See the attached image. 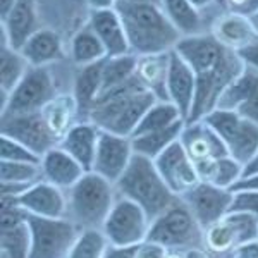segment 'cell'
Returning a JSON list of instances; mask_svg holds the SVG:
<instances>
[{"label": "cell", "instance_id": "14", "mask_svg": "<svg viewBox=\"0 0 258 258\" xmlns=\"http://www.w3.org/2000/svg\"><path fill=\"white\" fill-rule=\"evenodd\" d=\"M227 47H224L214 35H186L176 43L174 52L181 57L195 74L210 73L219 66Z\"/></svg>", "mask_w": 258, "mask_h": 258}, {"label": "cell", "instance_id": "50", "mask_svg": "<svg viewBox=\"0 0 258 258\" xmlns=\"http://www.w3.org/2000/svg\"><path fill=\"white\" fill-rule=\"evenodd\" d=\"M16 4H18V0H0V19H6L16 7Z\"/></svg>", "mask_w": 258, "mask_h": 258}, {"label": "cell", "instance_id": "2", "mask_svg": "<svg viewBox=\"0 0 258 258\" xmlns=\"http://www.w3.org/2000/svg\"><path fill=\"white\" fill-rule=\"evenodd\" d=\"M115 189L120 197H126L138 203L148 214L150 220L159 217L162 212L167 210L179 198L164 182L155 167V162L138 153L133 155L126 172L115 182Z\"/></svg>", "mask_w": 258, "mask_h": 258}, {"label": "cell", "instance_id": "16", "mask_svg": "<svg viewBox=\"0 0 258 258\" xmlns=\"http://www.w3.org/2000/svg\"><path fill=\"white\" fill-rule=\"evenodd\" d=\"M195 90H197V74L176 52L169 53L167 73V97L181 112V117L188 120L193 107Z\"/></svg>", "mask_w": 258, "mask_h": 258}, {"label": "cell", "instance_id": "26", "mask_svg": "<svg viewBox=\"0 0 258 258\" xmlns=\"http://www.w3.org/2000/svg\"><path fill=\"white\" fill-rule=\"evenodd\" d=\"M48 127L52 129L53 135L62 140V136L74 126L73 120L80 112H78V103L74 95H57L52 102L41 110Z\"/></svg>", "mask_w": 258, "mask_h": 258}, {"label": "cell", "instance_id": "15", "mask_svg": "<svg viewBox=\"0 0 258 258\" xmlns=\"http://www.w3.org/2000/svg\"><path fill=\"white\" fill-rule=\"evenodd\" d=\"M179 140L195 165L214 162L229 155L224 140L203 120L186 124Z\"/></svg>", "mask_w": 258, "mask_h": 258}, {"label": "cell", "instance_id": "31", "mask_svg": "<svg viewBox=\"0 0 258 258\" xmlns=\"http://www.w3.org/2000/svg\"><path fill=\"white\" fill-rule=\"evenodd\" d=\"M28 69L30 64L23 57V53L4 43L0 52V91L11 93L24 78Z\"/></svg>", "mask_w": 258, "mask_h": 258}, {"label": "cell", "instance_id": "39", "mask_svg": "<svg viewBox=\"0 0 258 258\" xmlns=\"http://www.w3.org/2000/svg\"><path fill=\"white\" fill-rule=\"evenodd\" d=\"M0 155L2 160L11 162H28V164H41V157L31 152L28 147L21 145L19 141L2 136L0 138Z\"/></svg>", "mask_w": 258, "mask_h": 258}, {"label": "cell", "instance_id": "56", "mask_svg": "<svg viewBox=\"0 0 258 258\" xmlns=\"http://www.w3.org/2000/svg\"><path fill=\"white\" fill-rule=\"evenodd\" d=\"M215 4H217V6H220V7H227L226 0H215Z\"/></svg>", "mask_w": 258, "mask_h": 258}, {"label": "cell", "instance_id": "34", "mask_svg": "<svg viewBox=\"0 0 258 258\" xmlns=\"http://www.w3.org/2000/svg\"><path fill=\"white\" fill-rule=\"evenodd\" d=\"M0 248L9 258H28L31 248V232L28 222L14 227H2Z\"/></svg>", "mask_w": 258, "mask_h": 258}, {"label": "cell", "instance_id": "9", "mask_svg": "<svg viewBox=\"0 0 258 258\" xmlns=\"http://www.w3.org/2000/svg\"><path fill=\"white\" fill-rule=\"evenodd\" d=\"M2 136L19 141L40 157L59 145V138L48 127L41 112L2 115Z\"/></svg>", "mask_w": 258, "mask_h": 258}, {"label": "cell", "instance_id": "11", "mask_svg": "<svg viewBox=\"0 0 258 258\" xmlns=\"http://www.w3.org/2000/svg\"><path fill=\"white\" fill-rule=\"evenodd\" d=\"M153 162H155V167L164 179V182L176 197L184 195L186 191L195 188L202 181L198 176L197 165L182 147L181 140L170 145Z\"/></svg>", "mask_w": 258, "mask_h": 258}, {"label": "cell", "instance_id": "28", "mask_svg": "<svg viewBox=\"0 0 258 258\" xmlns=\"http://www.w3.org/2000/svg\"><path fill=\"white\" fill-rule=\"evenodd\" d=\"M71 57H73L74 64L78 66H90L98 60L107 59L105 47L95 31L88 26L81 28L80 31L74 35L73 41H71Z\"/></svg>", "mask_w": 258, "mask_h": 258}, {"label": "cell", "instance_id": "49", "mask_svg": "<svg viewBox=\"0 0 258 258\" xmlns=\"http://www.w3.org/2000/svg\"><path fill=\"white\" fill-rule=\"evenodd\" d=\"M255 174H258V150H256L255 157H253V159L243 167V177L255 176Z\"/></svg>", "mask_w": 258, "mask_h": 258}, {"label": "cell", "instance_id": "42", "mask_svg": "<svg viewBox=\"0 0 258 258\" xmlns=\"http://www.w3.org/2000/svg\"><path fill=\"white\" fill-rule=\"evenodd\" d=\"M169 249L162 244L155 243V241H143L138 246V255L136 258H165Z\"/></svg>", "mask_w": 258, "mask_h": 258}, {"label": "cell", "instance_id": "6", "mask_svg": "<svg viewBox=\"0 0 258 258\" xmlns=\"http://www.w3.org/2000/svg\"><path fill=\"white\" fill-rule=\"evenodd\" d=\"M31 232V248L28 258H68L81 229L71 219H45L26 215Z\"/></svg>", "mask_w": 258, "mask_h": 258}, {"label": "cell", "instance_id": "37", "mask_svg": "<svg viewBox=\"0 0 258 258\" xmlns=\"http://www.w3.org/2000/svg\"><path fill=\"white\" fill-rule=\"evenodd\" d=\"M241 177H243V165L227 155L215 160L214 169H212V174L207 182H212L219 188L231 189Z\"/></svg>", "mask_w": 258, "mask_h": 258}, {"label": "cell", "instance_id": "8", "mask_svg": "<svg viewBox=\"0 0 258 258\" xmlns=\"http://www.w3.org/2000/svg\"><path fill=\"white\" fill-rule=\"evenodd\" d=\"M57 97L48 68H31L19 85L9 93L2 115H18L41 112Z\"/></svg>", "mask_w": 258, "mask_h": 258}, {"label": "cell", "instance_id": "29", "mask_svg": "<svg viewBox=\"0 0 258 258\" xmlns=\"http://www.w3.org/2000/svg\"><path fill=\"white\" fill-rule=\"evenodd\" d=\"M160 7L182 36L200 33V11L191 6L189 0H160Z\"/></svg>", "mask_w": 258, "mask_h": 258}, {"label": "cell", "instance_id": "44", "mask_svg": "<svg viewBox=\"0 0 258 258\" xmlns=\"http://www.w3.org/2000/svg\"><path fill=\"white\" fill-rule=\"evenodd\" d=\"M238 53L241 59L244 60V64L258 71V38L246 45V47H243Z\"/></svg>", "mask_w": 258, "mask_h": 258}, {"label": "cell", "instance_id": "33", "mask_svg": "<svg viewBox=\"0 0 258 258\" xmlns=\"http://www.w3.org/2000/svg\"><path fill=\"white\" fill-rule=\"evenodd\" d=\"M41 176L40 164L0 160V182L7 186H19L28 189Z\"/></svg>", "mask_w": 258, "mask_h": 258}, {"label": "cell", "instance_id": "17", "mask_svg": "<svg viewBox=\"0 0 258 258\" xmlns=\"http://www.w3.org/2000/svg\"><path fill=\"white\" fill-rule=\"evenodd\" d=\"M40 30L36 0H18L11 14L2 21L4 43L21 50L28 40Z\"/></svg>", "mask_w": 258, "mask_h": 258}, {"label": "cell", "instance_id": "47", "mask_svg": "<svg viewBox=\"0 0 258 258\" xmlns=\"http://www.w3.org/2000/svg\"><path fill=\"white\" fill-rule=\"evenodd\" d=\"M244 189L258 191V174L249 176V177H241L239 181L231 188V191H244Z\"/></svg>", "mask_w": 258, "mask_h": 258}, {"label": "cell", "instance_id": "1", "mask_svg": "<svg viewBox=\"0 0 258 258\" xmlns=\"http://www.w3.org/2000/svg\"><path fill=\"white\" fill-rule=\"evenodd\" d=\"M115 11L126 28L131 53L138 57L172 52L182 36L157 4L117 2Z\"/></svg>", "mask_w": 258, "mask_h": 258}, {"label": "cell", "instance_id": "32", "mask_svg": "<svg viewBox=\"0 0 258 258\" xmlns=\"http://www.w3.org/2000/svg\"><path fill=\"white\" fill-rule=\"evenodd\" d=\"M136 68H138V55H135V53H126V55L119 57H107L105 62H103L102 93L131 80L136 74Z\"/></svg>", "mask_w": 258, "mask_h": 258}, {"label": "cell", "instance_id": "41", "mask_svg": "<svg viewBox=\"0 0 258 258\" xmlns=\"http://www.w3.org/2000/svg\"><path fill=\"white\" fill-rule=\"evenodd\" d=\"M229 12L251 18L255 12H258V0H226Z\"/></svg>", "mask_w": 258, "mask_h": 258}, {"label": "cell", "instance_id": "20", "mask_svg": "<svg viewBox=\"0 0 258 258\" xmlns=\"http://www.w3.org/2000/svg\"><path fill=\"white\" fill-rule=\"evenodd\" d=\"M100 129L97 124L90 122H80L74 124L73 127L62 136L59 141V147L74 157L86 172L93 170L95 155H97L98 138H100Z\"/></svg>", "mask_w": 258, "mask_h": 258}, {"label": "cell", "instance_id": "43", "mask_svg": "<svg viewBox=\"0 0 258 258\" xmlns=\"http://www.w3.org/2000/svg\"><path fill=\"white\" fill-rule=\"evenodd\" d=\"M236 112H238L239 115H243L244 119L258 122V88L253 91L251 97H249Z\"/></svg>", "mask_w": 258, "mask_h": 258}, {"label": "cell", "instance_id": "30", "mask_svg": "<svg viewBox=\"0 0 258 258\" xmlns=\"http://www.w3.org/2000/svg\"><path fill=\"white\" fill-rule=\"evenodd\" d=\"M181 119H182L181 112H179V109L172 102L157 100V102L147 110V114L143 115V119L140 120L138 127L135 129L131 138L147 135V133H152V131H159V129H164V127H169Z\"/></svg>", "mask_w": 258, "mask_h": 258}, {"label": "cell", "instance_id": "22", "mask_svg": "<svg viewBox=\"0 0 258 258\" xmlns=\"http://www.w3.org/2000/svg\"><path fill=\"white\" fill-rule=\"evenodd\" d=\"M214 36L224 47L234 50V52H239L243 47L258 38L249 18L234 14V12H229V14L219 18L214 28Z\"/></svg>", "mask_w": 258, "mask_h": 258}, {"label": "cell", "instance_id": "10", "mask_svg": "<svg viewBox=\"0 0 258 258\" xmlns=\"http://www.w3.org/2000/svg\"><path fill=\"white\" fill-rule=\"evenodd\" d=\"M179 198L188 205L202 229H209L231 212L234 193L231 189L219 188L212 182L200 181L195 188L186 191Z\"/></svg>", "mask_w": 258, "mask_h": 258}, {"label": "cell", "instance_id": "40", "mask_svg": "<svg viewBox=\"0 0 258 258\" xmlns=\"http://www.w3.org/2000/svg\"><path fill=\"white\" fill-rule=\"evenodd\" d=\"M234 198H232L231 212H248L258 217V191L244 189V191H232Z\"/></svg>", "mask_w": 258, "mask_h": 258}, {"label": "cell", "instance_id": "23", "mask_svg": "<svg viewBox=\"0 0 258 258\" xmlns=\"http://www.w3.org/2000/svg\"><path fill=\"white\" fill-rule=\"evenodd\" d=\"M103 60L95 64L83 66L74 80V98L78 103L80 114H88L93 110L95 103L102 93V74H103Z\"/></svg>", "mask_w": 258, "mask_h": 258}, {"label": "cell", "instance_id": "38", "mask_svg": "<svg viewBox=\"0 0 258 258\" xmlns=\"http://www.w3.org/2000/svg\"><path fill=\"white\" fill-rule=\"evenodd\" d=\"M205 239H207V246H209L212 251L222 253L231 248H236L234 232H232V229L229 227V224L224 219L207 229Z\"/></svg>", "mask_w": 258, "mask_h": 258}, {"label": "cell", "instance_id": "51", "mask_svg": "<svg viewBox=\"0 0 258 258\" xmlns=\"http://www.w3.org/2000/svg\"><path fill=\"white\" fill-rule=\"evenodd\" d=\"M215 0H189V4L195 7V9L202 11V9H207V7L210 6V4H214Z\"/></svg>", "mask_w": 258, "mask_h": 258}, {"label": "cell", "instance_id": "35", "mask_svg": "<svg viewBox=\"0 0 258 258\" xmlns=\"http://www.w3.org/2000/svg\"><path fill=\"white\" fill-rule=\"evenodd\" d=\"M109 244L102 229H83L68 258H103Z\"/></svg>", "mask_w": 258, "mask_h": 258}, {"label": "cell", "instance_id": "21", "mask_svg": "<svg viewBox=\"0 0 258 258\" xmlns=\"http://www.w3.org/2000/svg\"><path fill=\"white\" fill-rule=\"evenodd\" d=\"M31 68H47L52 62L62 59L64 47L62 40L50 28H40L19 50Z\"/></svg>", "mask_w": 258, "mask_h": 258}, {"label": "cell", "instance_id": "45", "mask_svg": "<svg viewBox=\"0 0 258 258\" xmlns=\"http://www.w3.org/2000/svg\"><path fill=\"white\" fill-rule=\"evenodd\" d=\"M138 246H114L109 244V248L103 253V258H136Z\"/></svg>", "mask_w": 258, "mask_h": 258}, {"label": "cell", "instance_id": "25", "mask_svg": "<svg viewBox=\"0 0 258 258\" xmlns=\"http://www.w3.org/2000/svg\"><path fill=\"white\" fill-rule=\"evenodd\" d=\"M184 126H186V120L181 119L169 127L131 138L133 150H135V153H138V155H143V157H148V159L155 160L162 152H165L170 145L176 143V141L181 138Z\"/></svg>", "mask_w": 258, "mask_h": 258}, {"label": "cell", "instance_id": "7", "mask_svg": "<svg viewBox=\"0 0 258 258\" xmlns=\"http://www.w3.org/2000/svg\"><path fill=\"white\" fill-rule=\"evenodd\" d=\"M150 224L148 214L138 203L119 195L103 222L102 232L114 246H140L148 238Z\"/></svg>", "mask_w": 258, "mask_h": 258}, {"label": "cell", "instance_id": "19", "mask_svg": "<svg viewBox=\"0 0 258 258\" xmlns=\"http://www.w3.org/2000/svg\"><path fill=\"white\" fill-rule=\"evenodd\" d=\"M41 177L50 184L68 191L85 176L86 170L74 157H71L59 145L41 157Z\"/></svg>", "mask_w": 258, "mask_h": 258}, {"label": "cell", "instance_id": "4", "mask_svg": "<svg viewBox=\"0 0 258 258\" xmlns=\"http://www.w3.org/2000/svg\"><path fill=\"white\" fill-rule=\"evenodd\" d=\"M148 241H155L167 249L193 248L202 239V226L184 202L177 198L167 210L150 224Z\"/></svg>", "mask_w": 258, "mask_h": 258}, {"label": "cell", "instance_id": "18", "mask_svg": "<svg viewBox=\"0 0 258 258\" xmlns=\"http://www.w3.org/2000/svg\"><path fill=\"white\" fill-rule=\"evenodd\" d=\"M88 24L105 47L107 57H119L131 53L126 28H124L122 19L115 9L91 11Z\"/></svg>", "mask_w": 258, "mask_h": 258}, {"label": "cell", "instance_id": "24", "mask_svg": "<svg viewBox=\"0 0 258 258\" xmlns=\"http://www.w3.org/2000/svg\"><path fill=\"white\" fill-rule=\"evenodd\" d=\"M169 53L138 57V68H136V76L143 81L147 90L152 91L157 98L164 100V102H169L167 97Z\"/></svg>", "mask_w": 258, "mask_h": 258}, {"label": "cell", "instance_id": "12", "mask_svg": "<svg viewBox=\"0 0 258 258\" xmlns=\"http://www.w3.org/2000/svg\"><path fill=\"white\" fill-rule=\"evenodd\" d=\"M133 155H135V150H133L131 138L109 131H100L97 155H95L91 172H97L98 176L115 184L129 167Z\"/></svg>", "mask_w": 258, "mask_h": 258}, {"label": "cell", "instance_id": "5", "mask_svg": "<svg viewBox=\"0 0 258 258\" xmlns=\"http://www.w3.org/2000/svg\"><path fill=\"white\" fill-rule=\"evenodd\" d=\"M157 100L159 98L152 91H143L127 98L110 100L95 107L90 112V120L97 124L102 131L131 138L140 120Z\"/></svg>", "mask_w": 258, "mask_h": 258}, {"label": "cell", "instance_id": "13", "mask_svg": "<svg viewBox=\"0 0 258 258\" xmlns=\"http://www.w3.org/2000/svg\"><path fill=\"white\" fill-rule=\"evenodd\" d=\"M18 205L26 214L45 219H62L68 217V195L64 189L50 184L45 179L36 181L24 193H21Z\"/></svg>", "mask_w": 258, "mask_h": 258}, {"label": "cell", "instance_id": "27", "mask_svg": "<svg viewBox=\"0 0 258 258\" xmlns=\"http://www.w3.org/2000/svg\"><path fill=\"white\" fill-rule=\"evenodd\" d=\"M226 147L229 157L238 160L244 167L258 150V122L243 117L231 138L226 141Z\"/></svg>", "mask_w": 258, "mask_h": 258}, {"label": "cell", "instance_id": "55", "mask_svg": "<svg viewBox=\"0 0 258 258\" xmlns=\"http://www.w3.org/2000/svg\"><path fill=\"white\" fill-rule=\"evenodd\" d=\"M165 258H184V256H182L179 251H170V249H169V253H167V256H165Z\"/></svg>", "mask_w": 258, "mask_h": 258}, {"label": "cell", "instance_id": "3", "mask_svg": "<svg viewBox=\"0 0 258 258\" xmlns=\"http://www.w3.org/2000/svg\"><path fill=\"white\" fill-rule=\"evenodd\" d=\"M66 195L68 219L73 220L81 231L102 229L119 197L115 184L98 176L97 172H86Z\"/></svg>", "mask_w": 258, "mask_h": 258}, {"label": "cell", "instance_id": "46", "mask_svg": "<svg viewBox=\"0 0 258 258\" xmlns=\"http://www.w3.org/2000/svg\"><path fill=\"white\" fill-rule=\"evenodd\" d=\"M236 256L238 258H258V239L236 246Z\"/></svg>", "mask_w": 258, "mask_h": 258}, {"label": "cell", "instance_id": "54", "mask_svg": "<svg viewBox=\"0 0 258 258\" xmlns=\"http://www.w3.org/2000/svg\"><path fill=\"white\" fill-rule=\"evenodd\" d=\"M249 21H251V24H253V28H255V31H256V35H258V12H255V14L249 18Z\"/></svg>", "mask_w": 258, "mask_h": 258}, {"label": "cell", "instance_id": "36", "mask_svg": "<svg viewBox=\"0 0 258 258\" xmlns=\"http://www.w3.org/2000/svg\"><path fill=\"white\" fill-rule=\"evenodd\" d=\"M224 220L232 229L236 246L258 239V217L248 212H229Z\"/></svg>", "mask_w": 258, "mask_h": 258}, {"label": "cell", "instance_id": "53", "mask_svg": "<svg viewBox=\"0 0 258 258\" xmlns=\"http://www.w3.org/2000/svg\"><path fill=\"white\" fill-rule=\"evenodd\" d=\"M119 2H126V4H157V6H160V0H119Z\"/></svg>", "mask_w": 258, "mask_h": 258}, {"label": "cell", "instance_id": "52", "mask_svg": "<svg viewBox=\"0 0 258 258\" xmlns=\"http://www.w3.org/2000/svg\"><path fill=\"white\" fill-rule=\"evenodd\" d=\"M184 258H207L205 256V253H202L200 249H195V248H191L188 253H186V256Z\"/></svg>", "mask_w": 258, "mask_h": 258}, {"label": "cell", "instance_id": "48", "mask_svg": "<svg viewBox=\"0 0 258 258\" xmlns=\"http://www.w3.org/2000/svg\"><path fill=\"white\" fill-rule=\"evenodd\" d=\"M119 0H86L91 11H105V9H115Z\"/></svg>", "mask_w": 258, "mask_h": 258}]
</instances>
